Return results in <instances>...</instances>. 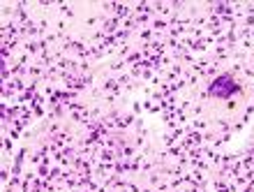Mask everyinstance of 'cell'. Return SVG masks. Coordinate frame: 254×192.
I'll list each match as a JSON object with an SVG mask.
<instances>
[{
  "mask_svg": "<svg viewBox=\"0 0 254 192\" xmlns=\"http://www.w3.org/2000/svg\"><path fill=\"white\" fill-rule=\"evenodd\" d=\"M208 93L210 95H217L220 99H227L231 97V95L241 93V88H238V84H236L229 74H222L220 79H215L213 84H210V88H208Z\"/></svg>",
  "mask_w": 254,
  "mask_h": 192,
  "instance_id": "obj_1",
  "label": "cell"
}]
</instances>
